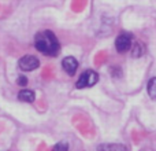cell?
I'll return each instance as SVG.
<instances>
[{
  "mask_svg": "<svg viewBox=\"0 0 156 151\" xmlns=\"http://www.w3.org/2000/svg\"><path fill=\"white\" fill-rule=\"evenodd\" d=\"M115 48H116V51L121 52V54L129 51V50L132 48V36L127 35V33L119 35L115 40Z\"/></svg>",
  "mask_w": 156,
  "mask_h": 151,
  "instance_id": "cell-4",
  "label": "cell"
},
{
  "mask_svg": "<svg viewBox=\"0 0 156 151\" xmlns=\"http://www.w3.org/2000/svg\"><path fill=\"white\" fill-rule=\"evenodd\" d=\"M147 89H148L149 98L156 100V77H152L151 80L148 81V87H147Z\"/></svg>",
  "mask_w": 156,
  "mask_h": 151,
  "instance_id": "cell-8",
  "label": "cell"
},
{
  "mask_svg": "<svg viewBox=\"0 0 156 151\" xmlns=\"http://www.w3.org/2000/svg\"><path fill=\"white\" fill-rule=\"evenodd\" d=\"M18 65H19V69H21V70L32 72L40 66V61H38L36 57H33V55H25V57H22L21 59H19Z\"/></svg>",
  "mask_w": 156,
  "mask_h": 151,
  "instance_id": "cell-3",
  "label": "cell"
},
{
  "mask_svg": "<svg viewBox=\"0 0 156 151\" xmlns=\"http://www.w3.org/2000/svg\"><path fill=\"white\" fill-rule=\"evenodd\" d=\"M34 46L40 52L45 55H49V57H55V55L59 54V41H58L56 36L54 35L49 30H45V32H41L36 35L34 39Z\"/></svg>",
  "mask_w": 156,
  "mask_h": 151,
  "instance_id": "cell-1",
  "label": "cell"
},
{
  "mask_svg": "<svg viewBox=\"0 0 156 151\" xmlns=\"http://www.w3.org/2000/svg\"><path fill=\"white\" fill-rule=\"evenodd\" d=\"M97 151H126V147L122 144H101L97 147Z\"/></svg>",
  "mask_w": 156,
  "mask_h": 151,
  "instance_id": "cell-7",
  "label": "cell"
},
{
  "mask_svg": "<svg viewBox=\"0 0 156 151\" xmlns=\"http://www.w3.org/2000/svg\"><path fill=\"white\" fill-rule=\"evenodd\" d=\"M18 99L21 100V102L32 103V102H34L36 95H34V92L30 91V89H22V91H19V94H18Z\"/></svg>",
  "mask_w": 156,
  "mask_h": 151,
  "instance_id": "cell-6",
  "label": "cell"
},
{
  "mask_svg": "<svg viewBox=\"0 0 156 151\" xmlns=\"http://www.w3.org/2000/svg\"><path fill=\"white\" fill-rule=\"evenodd\" d=\"M52 151H69V144L67 143H58L54 146Z\"/></svg>",
  "mask_w": 156,
  "mask_h": 151,
  "instance_id": "cell-10",
  "label": "cell"
},
{
  "mask_svg": "<svg viewBox=\"0 0 156 151\" xmlns=\"http://www.w3.org/2000/svg\"><path fill=\"white\" fill-rule=\"evenodd\" d=\"M18 84H19V85H26V84H27V78L26 77H22V76H21V77H18Z\"/></svg>",
  "mask_w": 156,
  "mask_h": 151,
  "instance_id": "cell-11",
  "label": "cell"
},
{
  "mask_svg": "<svg viewBox=\"0 0 156 151\" xmlns=\"http://www.w3.org/2000/svg\"><path fill=\"white\" fill-rule=\"evenodd\" d=\"M97 80H99V76H97L96 72L93 70H85L82 74L80 76V78H78L76 87L77 88H88V87H93L94 84L97 83Z\"/></svg>",
  "mask_w": 156,
  "mask_h": 151,
  "instance_id": "cell-2",
  "label": "cell"
},
{
  "mask_svg": "<svg viewBox=\"0 0 156 151\" xmlns=\"http://www.w3.org/2000/svg\"><path fill=\"white\" fill-rule=\"evenodd\" d=\"M62 66L69 76H74L78 69V62L74 57H66L62 62Z\"/></svg>",
  "mask_w": 156,
  "mask_h": 151,
  "instance_id": "cell-5",
  "label": "cell"
},
{
  "mask_svg": "<svg viewBox=\"0 0 156 151\" xmlns=\"http://www.w3.org/2000/svg\"><path fill=\"white\" fill-rule=\"evenodd\" d=\"M143 54H144L143 46L137 43V44L134 46V48H133V57H140V55H143Z\"/></svg>",
  "mask_w": 156,
  "mask_h": 151,
  "instance_id": "cell-9",
  "label": "cell"
}]
</instances>
